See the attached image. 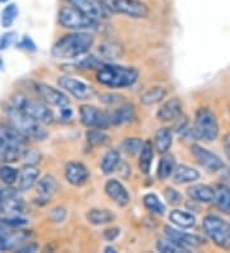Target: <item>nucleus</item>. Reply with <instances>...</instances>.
<instances>
[{"instance_id": "obj_44", "label": "nucleus", "mask_w": 230, "mask_h": 253, "mask_svg": "<svg viewBox=\"0 0 230 253\" xmlns=\"http://www.w3.org/2000/svg\"><path fill=\"white\" fill-rule=\"evenodd\" d=\"M115 170H118V174H119V176L122 179H127V178L131 175V170L132 169H131V167L128 165V163L120 160Z\"/></svg>"}, {"instance_id": "obj_16", "label": "nucleus", "mask_w": 230, "mask_h": 253, "mask_svg": "<svg viewBox=\"0 0 230 253\" xmlns=\"http://www.w3.org/2000/svg\"><path fill=\"white\" fill-rule=\"evenodd\" d=\"M64 176L69 184L74 187H81V185L86 184L90 178V171L85 164L80 161H69L65 165Z\"/></svg>"}, {"instance_id": "obj_31", "label": "nucleus", "mask_w": 230, "mask_h": 253, "mask_svg": "<svg viewBox=\"0 0 230 253\" xmlns=\"http://www.w3.org/2000/svg\"><path fill=\"white\" fill-rule=\"evenodd\" d=\"M175 167H177V163H175L174 156L170 154H163V156H161L159 161V168H157L159 179H168L169 176L173 174V171H174Z\"/></svg>"}, {"instance_id": "obj_14", "label": "nucleus", "mask_w": 230, "mask_h": 253, "mask_svg": "<svg viewBox=\"0 0 230 253\" xmlns=\"http://www.w3.org/2000/svg\"><path fill=\"white\" fill-rule=\"evenodd\" d=\"M35 91L37 92V95L40 96L41 100L46 102L47 105L58 106V108L69 105L68 96L63 91L58 90V88L50 86V84H35Z\"/></svg>"}, {"instance_id": "obj_51", "label": "nucleus", "mask_w": 230, "mask_h": 253, "mask_svg": "<svg viewBox=\"0 0 230 253\" xmlns=\"http://www.w3.org/2000/svg\"><path fill=\"white\" fill-rule=\"evenodd\" d=\"M1 64H3V62H1V59H0V67H1Z\"/></svg>"}, {"instance_id": "obj_4", "label": "nucleus", "mask_w": 230, "mask_h": 253, "mask_svg": "<svg viewBox=\"0 0 230 253\" xmlns=\"http://www.w3.org/2000/svg\"><path fill=\"white\" fill-rule=\"evenodd\" d=\"M5 115L10 126L27 138L35 139V141H44L46 137L49 136V132L45 128V124L37 122L36 119L25 114L23 111L18 110L14 106H6Z\"/></svg>"}, {"instance_id": "obj_1", "label": "nucleus", "mask_w": 230, "mask_h": 253, "mask_svg": "<svg viewBox=\"0 0 230 253\" xmlns=\"http://www.w3.org/2000/svg\"><path fill=\"white\" fill-rule=\"evenodd\" d=\"M95 42L90 32L72 31L59 37L52 45L51 55L55 59H74L86 54Z\"/></svg>"}, {"instance_id": "obj_50", "label": "nucleus", "mask_w": 230, "mask_h": 253, "mask_svg": "<svg viewBox=\"0 0 230 253\" xmlns=\"http://www.w3.org/2000/svg\"><path fill=\"white\" fill-rule=\"evenodd\" d=\"M8 0H0V3H6Z\"/></svg>"}, {"instance_id": "obj_26", "label": "nucleus", "mask_w": 230, "mask_h": 253, "mask_svg": "<svg viewBox=\"0 0 230 253\" xmlns=\"http://www.w3.org/2000/svg\"><path fill=\"white\" fill-rule=\"evenodd\" d=\"M169 220L181 229H189L193 228L196 224V216L193 213L187 212L183 210H173L172 212L169 213Z\"/></svg>"}, {"instance_id": "obj_41", "label": "nucleus", "mask_w": 230, "mask_h": 253, "mask_svg": "<svg viewBox=\"0 0 230 253\" xmlns=\"http://www.w3.org/2000/svg\"><path fill=\"white\" fill-rule=\"evenodd\" d=\"M15 40H17V34L14 31H9L4 34L3 36L0 37V50L12 46L13 43L15 42Z\"/></svg>"}, {"instance_id": "obj_12", "label": "nucleus", "mask_w": 230, "mask_h": 253, "mask_svg": "<svg viewBox=\"0 0 230 253\" xmlns=\"http://www.w3.org/2000/svg\"><path fill=\"white\" fill-rule=\"evenodd\" d=\"M65 1L96 21H105L111 14L102 0H65Z\"/></svg>"}, {"instance_id": "obj_42", "label": "nucleus", "mask_w": 230, "mask_h": 253, "mask_svg": "<svg viewBox=\"0 0 230 253\" xmlns=\"http://www.w3.org/2000/svg\"><path fill=\"white\" fill-rule=\"evenodd\" d=\"M49 217L52 222H61L64 221L67 217V210L64 207H55L52 209L49 213Z\"/></svg>"}, {"instance_id": "obj_20", "label": "nucleus", "mask_w": 230, "mask_h": 253, "mask_svg": "<svg viewBox=\"0 0 230 253\" xmlns=\"http://www.w3.org/2000/svg\"><path fill=\"white\" fill-rule=\"evenodd\" d=\"M109 115H110L111 126H122V124L129 123L136 117L135 105L129 102H123L111 113H109Z\"/></svg>"}, {"instance_id": "obj_40", "label": "nucleus", "mask_w": 230, "mask_h": 253, "mask_svg": "<svg viewBox=\"0 0 230 253\" xmlns=\"http://www.w3.org/2000/svg\"><path fill=\"white\" fill-rule=\"evenodd\" d=\"M100 97V101L104 102L105 105H115V104H122L123 102V96L118 95V93H113V92H105V93H101V95L98 96Z\"/></svg>"}, {"instance_id": "obj_29", "label": "nucleus", "mask_w": 230, "mask_h": 253, "mask_svg": "<svg viewBox=\"0 0 230 253\" xmlns=\"http://www.w3.org/2000/svg\"><path fill=\"white\" fill-rule=\"evenodd\" d=\"M166 96V88L163 86H153L150 87L148 90L144 91L141 95L139 100L143 105H155V104H159L164 100V97Z\"/></svg>"}, {"instance_id": "obj_19", "label": "nucleus", "mask_w": 230, "mask_h": 253, "mask_svg": "<svg viewBox=\"0 0 230 253\" xmlns=\"http://www.w3.org/2000/svg\"><path fill=\"white\" fill-rule=\"evenodd\" d=\"M40 169L36 165L26 164L18 173V189L19 191H28L34 187L40 178Z\"/></svg>"}, {"instance_id": "obj_17", "label": "nucleus", "mask_w": 230, "mask_h": 253, "mask_svg": "<svg viewBox=\"0 0 230 253\" xmlns=\"http://www.w3.org/2000/svg\"><path fill=\"white\" fill-rule=\"evenodd\" d=\"M105 193L120 207L127 206L131 201V196H129L127 188L118 179H109L105 183Z\"/></svg>"}, {"instance_id": "obj_11", "label": "nucleus", "mask_w": 230, "mask_h": 253, "mask_svg": "<svg viewBox=\"0 0 230 253\" xmlns=\"http://www.w3.org/2000/svg\"><path fill=\"white\" fill-rule=\"evenodd\" d=\"M58 84L60 88L65 90L67 92L71 93L74 99L80 101H86V100L92 99L96 95L95 88L90 84H85L82 81L76 80L69 76H63L58 78Z\"/></svg>"}, {"instance_id": "obj_33", "label": "nucleus", "mask_w": 230, "mask_h": 253, "mask_svg": "<svg viewBox=\"0 0 230 253\" xmlns=\"http://www.w3.org/2000/svg\"><path fill=\"white\" fill-rule=\"evenodd\" d=\"M142 201H143V206L146 207L150 212L156 213V215H164V213H165V205L161 202L159 196L155 195V193H147V195H144L143 200Z\"/></svg>"}, {"instance_id": "obj_43", "label": "nucleus", "mask_w": 230, "mask_h": 253, "mask_svg": "<svg viewBox=\"0 0 230 253\" xmlns=\"http://www.w3.org/2000/svg\"><path fill=\"white\" fill-rule=\"evenodd\" d=\"M17 47L26 50V51H36L37 50L35 41L30 36H27V35L22 37L19 42H17Z\"/></svg>"}, {"instance_id": "obj_9", "label": "nucleus", "mask_w": 230, "mask_h": 253, "mask_svg": "<svg viewBox=\"0 0 230 253\" xmlns=\"http://www.w3.org/2000/svg\"><path fill=\"white\" fill-rule=\"evenodd\" d=\"M111 14H123L135 19H142L150 14V8L142 0H102Z\"/></svg>"}, {"instance_id": "obj_34", "label": "nucleus", "mask_w": 230, "mask_h": 253, "mask_svg": "<svg viewBox=\"0 0 230 253\" xmlns=\"http://www.w3.org/2000/svg\"><path fill=\"white\" fill-rule=\"evenodd\" d=\"M86 139L91 147H97V146H104L109 142L110 137L107 136L104 129H96V128H90L86 132Z\"/></svg>"}, {"instance_id": "obj_39", "label": "nucleus", "mask_w": 230, "mask_h": 253, "mask_svg": "<svg viewBox=\"0 0 230 253\" xmlns=\"http://www.w3.org/2000/svg\"><path fill=\"white\" fill-rule=\"evenodd\" d=\"M164 198L168 201L169 205H172V206H177V205L182 204V201H183V196L179 191L177 189L172 188V187H168L164 191Z\"/></svg>"}, {"instance_id": "obj_46", "label": "nucleus", "mask_w": 230, "mask_h": 253, "mask_svg": "<svg viewBox=\"0 0 230 253\" xmlns=\"http://www.w3.org/2000/svg\"><path fill=\"white\" fill-rule=\"evenodd\" d=\"M39 250V246H37L35 242H25L23 244H21L18 248H17V251L18 252H22V253H25V252H36V251Z\"/></svg>"}, {"instance_id": "obj_3", "label": "nucleus", "mask_w": 230, "mask_h": 253, "mask_svg": "<svg viewBox=\"0 0 230 253\" xmlns=\"http://www.w3.org/2000/svg\"><path fill=\"white\" fill-rule=\"evenodd\" d=\"M138 76L139 73L133 67L102 63L97 68L96 80L98 84L110 88H126L133 86L137 82Z\"/></svg>"}, {"instance_id": "obj_2", "label": "nucleus", "mask_w": 230, "mask_h": 253, "mask_svg": "<svg viewBox=\"0 0 230 253\" xmlns=\"http://www.w3.org/2000/svg\"><path fill=\"white\" fill-rule=\"evenodd\" d=\"M27 143V137L10 124H0V163H15L23 158Z\"/></svg>"}, {"instance_id": "obj_35", "label": "nucleus", "mask_w": 230, "mask_h": 253, "mask_svg": "<svg viewBox=\"0 0 230 253\" xmlns=\"http://www.w3.org/2000/svg\"><path fill=\"white\" fill-rule=\"evenodd\" d=\"M98 53L104 59H118L122 55V46L113 41H105L98 46Z\"/></svg>"}, {"instance_id": "obj_37", "label": "nucleus", "mask_w": 230, "mask_h": 253, "mask_svg": "<svg viewBox=\"0 0 230 253\" xmlns=\"http://www.w3.org/2000/svg\"><path fill=\"white\" fill-rule=\"evenodd\" d=\"M122 150L129 156H135L139 154L142 146H143V139L138 137H128L122 142Z\"/></svg>"}, {"instance_id": "obj_22", "label": "nucleus", "mask_w": 230, "mask_h": 253, "mask_svg": "<svg viewBox=\"0 0 230 253\" xmlns=\"http://www.w3.org/2000/svg\"><path fill=\"white\" fill-rule=\"evenodd\" d=\"M187 193L193 201L210 204L214 201L215 189L207 184H193L187 189Z\"/></svg>"}, {"instance_id": "obj_13", "label": "nucleus", "mask_w": 230, "mask_h": 253, "mask_svg": "<svg viewBox=\"0 0 230 253\" xmlns=\"http://www.w3.org/2000/svg\"><path fill=\"white\" fill-rule=\"evenodd\" d=\"M190 152L198 163V165L205 168L207 171L215 173V171H219L224 168V163L220 159V156H218L215 152H211L207 148L202 147L201 145H192Z\"/></svg>"}, {"instance_id": "obj_15", "label": "nucleus", "mask_w": 230, "mask_h": 253, "mask_svg": "<svg viewBox=\"0 0 230 253\" xmlns=\"http://www.w3.org/2000/svg\"><path fill=\"white\" fill-rule=\"evenodd\" d=\"M164 232H165V237L170 238L175 243L181 244V246L188 248V250L201 247L205 243V239L202 237H199V235L182 232V230H178V229L172 228V226L169 225H166L164 228Z\"/></svg>"}, {"instance_id": "obj_5", "label": "nucleus", "mask_w": 230, "mask_h": 253, "mask_svg": "<svg viewBox=\"0 0 230 253\" xmlns=\"http://www.w3.org/2000/svg\"><path fill=\"white\" fill-rule=\"evenodd\" d=\"M9 105L23 111L25 114L30 115L31 118H34L45 126L54 122V113L51 111V109H49L47 104L44 102L43 100L32 99L26 93L15 92L14 95H12Z\"/></svg>"}, {"instance_id": "obj_45", "label": "nucleus", "mask_w": 230, "mask_h": 253, "mask_svg": "<svg viewBox=\"0 0 230 253\" xmlns=\"http://www.w3.org/2000/svg\"><path fill=\"white\" fill-rule=\"evenodd\" d=\"M119 234H120L119 228H110V229H106V230L104 232V238H105V241L113 242L119 237Z\"/></svg>"}, {"instance_id": "obj_48", "label": "nucleus", "mask_w": 230, "mask_h": 253, "mask_svg": "<svg viewBox=\"0 0 230 253\" xmlns=\"http://www.w3.org/2000/svg\"><path fill=\"white\" fill-rule=\"evenodd\" d=\"M60 115L63 119H71L72 118V109L69 108V105H65V106H61L60 108Z\"/></svg>"}, {"instance_id": "obj_38", "label": "nucleus", "mask_w": 230, "mask_h": 253, "mask_svg": "<svg viewBox=\"0 0 230 253\" xmlns=\"http://www.w3.org/2000/svg\"><path fill=\"white\" fill-rule=\"evenodd\" d=\"M18 170L10 165H3L0 167V180L5 185H13L18 179Z\"/></svg>"}, {"instance_id": "obj_6", "label": "nucleus", "mask_w": 230, "mask_h": 253, "mask_svg": "<svg viewBox=\"0 0 230 253\" xmlns=\"http://www.w3.org/2000/svg\"><path fill=\"white\" fill-rule=\"evenodd\" d=\"M58 22L61 27L67 28L69 31H96L101 25L100 21L86 16L85 13L76 9L69 4L63 5L59 9Z\"/></svg>"}, {"instance_id": "obj_49", "label": "nucleus", "mask_w": 230, "mask_h": 253, "mask_svg": "<svg viewBox=\"0 0 230 253\" xmlns=\"http://www.w3.org/2000/svg\"><path fill=\"white\" fill-rule=\"evenodd\" d=\"M104 252H106V253H115V252H117V250H115V248H114V247H110V246H107V247H105Z\"/></svg>"}, {"instance_id": "obj_28", "label": "nucleus", "mask_w": 230, "mask_h": 253, "mask_svg": "<svg viewBox=\"0 0 230 253\" xmlns=\"http://www.w3.org/2000/svg\"><path fill=\"white\" fill-rule=\"evenodd\" d=\"M153 159V145L151 141H144L139 151V159H138V168L143 174L150 173L151 165Z\"/></svg>"}, {"instance_id": "obj_24", "label": "nucleus", "mask_w": 230, "mask_h": 253, "mask_svg": "<svg viewBox=\"0 0 230 253\" xmlns=\"http://www.w3.org/2000/svg\"><path fill=\"white\" fill-rule=\"evenodd\" d=\"M173 179L177 184H185V183H193L198 180L199 173L198 170L193 168L188 167V165H178L175 167L173 171Z\"/></svg>"}, {"instance_id": "obj_36", "label": "nucleus", "mask_w": 230, "mask_h": 253, "mask_svg": "<svg viewBox=\"0 0 230 253\" xmlns=\"http://www.w3.org/2000/svg\"><path fill=\"white\" fill-rule=\"evenodd\" d=\"M18 6L14 3H9L5 6L1 12V16H0V23L4 28H8L14 23V21L18 17Z\"/></svg>"}, {"instance_id": "obj_47", "label": "nucleus", "mask_w": 230, "mask_h": 253, "mask_svg": "<svg viewBox=\"0 0 230 253\" xmlns=\"http://www.w3.org/2000/svg\"><path fill=\"white\" fill-rule=\"evenodd\" d=\"M223 146H224L225 154H227L228 159L230 160V132L227 133L223 138Z\"/></svg>"}, {"instance_id": "obj_23", "label": "nucleus", "mask_w": 230, "mask_h": 253, "mask_svg": "<svg viewBox=\"0 0 230 253\" xmlns=\"http://www.w3.org/2000/svg\"><path fill=\"white\" fill-rule=\"evenodd\" d=\"M153 145H155L157 152L166 154L173 145V130L168 126H160L155 133Z\"/></svg>"}, {"instance_id": "obj_7", "label": "nucleus", "mask_w": 230, "mask_h": 253, "mask_svg": "<svg viewBox=\"0 0 230 253\" xmlns=\"http://www.w3.org/2000/svg\"><path fill=\"white\" fill-rule=\"evenodd\" d=\"M202 228L210 241L221 250H230V222L223 217L209 213L203 217Z\"/></svg>"}, {"instance_id": "obj_25", "label": "nucleus", "mask_w": 230, "mask_h": 253, "mask_svg": "<svg viewBox=\"0 0 230 253\" xmlns=\"http://www.w3.org/2000/svg\"><path fill=\"white\" fill-rule=\"evenodd\" d=\"M216 207L223 213L230 215V188L225 184H219L215 189L214 201Z\"/></svg>"}, {"instance_id": "obj_18", "label": "nucleus", "mask_w": 230, "mask_h": 253, "mask_svg": "<svg viewBox=\"0 0 230 253\" xmlns=\"http://www.w3.org/2000/svg\"><path fill=\"white\" fill-rule=\"evenodd\" d=\"M183 113V102L178 97H172L165 101L157 110L156 117L160 122H173L179 118Z\"/></svg>"}, {"instance_id": "obj_32", "label": "nucleus", "mask_w": 230, "mask_h": 253, "mask_svg": "<svg viewBox=\"0 0 230 253\" xmlns=\"http://www.w3.org/2000/svg\"><path fill=\"white\" fill-rule=\"evenodd\" d=\"M156 250L161 253H188L190 250L183 247L181 244L175 243L170 238H160L156 242Z\"/></svg>"}, {"instance_id": "obj_21", "label": "nucleus", "mask_w": 230, "mask_h": 253, "mask_svg": "<svg viewBox=\"0 0 230 253\" xmlns=\"http://www.w3.org/2000/svg\"><path fill=\"white\" fill-rule=\"evenodd\" d=\"M59 189V184L52 175L47 174L43 178H39L36 183V192L39 197L44 201H47L52 195H55Z\"/></svg>"}, {"instance_id": "obj_8", "label": "nucleus", "mask_w": 230, "mask_h": 253, "mask_svg": "<svg viewBox=\"0 0 230 253\" xmlns=\"http://www.w3.org/2000/svg\"><path fill=\"white\" fill-rule=\"evenodd\" d=\"M193 136L205 142H212L219 136L218 118L209 108H199L194 115Z\"/></svg>"}, {"instance_id": "obj_27", "label": "nucleus", "mask_w": 230, "mask_h": 253, "mask_svg": "<svg viewBox=\"0 0 230 253\" xmlns=\"http://www.w3.org/2000/svg\"><path fill=\"white\" fill-rule=\"evenodd\" d=\"M122 160L120 159V154L118 150L115 148H110L107 150L104 154L101 159V163H100V168H101V171L105 174V175H110L115 171L117 169L118 164Z\"/></svg>"}, {"instance_id": "obj_52", "label": "nucleus", "mask_w": 230, "mask_h": 253, "mask_svg": "<svg viewBox=\"0 0 230 253\" xmlns=\"http://www.w3.org/2000/svg\"><path fill=\"white\" fill-rule=\"evenodd\" d=\"M229 113H230V106H229Z\"/></svg>"}, {"instance_id": "obj_10", "label": "nucleus", "mask_w": 230, "mask_h": 253, "mask_svg": "<svg viewBox=\"0 0 230 253\" xmlns=\"http://www.w3.org/2000/svg\"><path fill=\"white\" fill-rule=\"evenodd\" d=\"M81 123L87 128H96V129H106L111 126L109 111L101 110L97 106L85 105L80 106Z\"/></svg>"}, {"instance_id": "obj_30", "label": "nucleus", "mask_w": 230, "mask_h": 253, "mask_svg": "<svg viewBox=\"0 0 230 253\" xmlns=\"http://www.w3.org/2000/svg\"><path fill=\"white\" fill-rule=\"evenodd\" d=\"M89 222L92 225H105L109 222L114 221L115 215L110 210H105V209H93L90 210L86 215Z\"/></svg>"}]
</instances>
